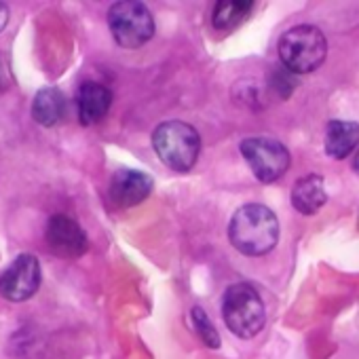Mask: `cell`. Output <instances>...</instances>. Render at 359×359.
<instances>
[{"instance_id":"13","label":"cell","mask_w":359,"mask_h":359,"mask_svg":"<svg viewBox=\"0 0 359 359\" xmlns=\"http://www.w3.org/2000/svg\"><path fill=\"white\" fill-rule=\"evenodd\" d=\"M66 114V97L57 87H45L32 102V116L43 127L57 125Z\"/></svg>"},{"instance_id":"3","label":"cell","mask_w":359,"mask_h":359,"mask_svg":"<svg viewBox=\"0 0 359 359\" xmlns=\"http://www.w3.org/2000/svg\"><path fill=\"white\" fill-rule=\"evenodd\" d=\"M156 156L173 171H189L199 158L201 137L197 129L184 121H165L152 133Z\"/></svg>"},{"instance_id":"5","label":"cell","mask_w":359,"mask_h":359,"mask_svg":"<svg viewBox=\"0 0 359 359\" xmlns=\"http://www.w3.org/2000/svg\"><path fill=\"white\" fill-rule=\"evenodd\" d=\"M108 28L123 49H137L154 36V18L144 3L121 0L108 11Z\"/></svg>"},{"instance_id":"16","label":"cell","mask_w":359,"mask_h":359,"mask_svg":"<svg viewBox=\"0 0 359 359\" xmlns=\"http://www.w3.org/2000/svg\"><path fill=\"white\" fill-rule=\"evenodd\" d=\"M271 83L279 91L281 97H287V95H292L294 87H296V74L290 72L287 68H281V70H275V79Z\"/></svg>"},{"instance_id":"6","label":"cell","mask_w":359,"mask_h":359,"mask_svg":"<svg viewBox=\"0 0 359 359\" xmlns=\"http://www.w3.org/2000/svg\"><path fill=\"white\" fill-rule=\"evenodd\" d=\"M243 158L248 161L252 173L260 180V182L269 184L279 180L292 163V156L287 152V148L273 137H245L239 146Z\"/></svg>"},{"instance_id":"15","label":"cell","mask_w":359,"mask_h":359,"mask_svg":"<svg viewBox=\"0 0 359 359\" xmlns=\"http://www.w3.org/2000/svg\"><path fill=\"white\" fill-rule=\"evenodd\" d=\"M191 321H193V327L197 330L199 338L210 346V348H218L220 346V336L212 323V319L208 317V313L201 309V306H193L191 311Z\"/></svg>"},{"instance_id":"14","label":"cell","mask_w":359,"mask_h":359,"mask_svg":"<svg viewBox=\"0 0 359 359\" xmlns=\"http://www.w3.org/2000/svg\"><path fill=\"white\" fill-rule=\"evenodd\" d=\"M254 3L252 0H220L214 7L212 13V24L218 30H229V28H237L243 20H248V15L254 11Z\"/></svg>"},{"instance_id":"11","label":"cell","mask_w":359,"mask_h":359,"mask_svg":"<svg viewBox=\"0 0 359 359\" xmlns=\"http://www.w3.org/2000/svg\"><path fill=\"white\" fill-rule=\"evenodd\" d=\"M325 201H327L325 182L317 173L302 175L292 189V205L304 216L317 214L325 205Z\"/></svg>"},{"instance_id":"4","label":"cell","mask_w":359,"mask_h":359,"mask_svg":"<svg viewBox=\"0 0 359 359\" xmlns=\"http://www.w3.org/2000/svg\"><path fill=\"white\" fill-rule=\"evenodd\" d=\"M222 317L226 327L239 338H254L266 321V309L250 283H233L222 296Z\"/></svg>"},{"instance_id":"8","label":"cell","mask_w":359,"mask_h":359,"mask_svg":"<svg viewBox=\"0 0 359 359\" xmlns=\"http://www.w3.org/2000/svg\"><path fill=\"white\" fill-rule=\"evenodd\" d=\"M45 237L51 252L62 258H79L87 252L89 245L81 224L66 214H55L49 218Z\"/></svg>"},{"instance_id":"1","label":"cell","mask_w":359,"mask_h":359,"mask_svg":"<svg viewBox=\"0 0 359 359\" xmlns=\"http://www.w3.org/2000/svg\"><path fill=\"white\" fill-rule=\"evenodd\" d=\"M229 239L245 256H264L279 241V220L266 205L248 203L235 212L229 224Z\"/></svg>"},{"instance_id":"17","label":"cell","mask_w":359,"mask_h":359,"mask_svg":"<svg viewBox=\"0 0 359 359\" xmlns=\"http://www.w3.org/2000/svg\"><path fill=\"white\" fill-rule=\"evenodd\" d=\"M11 85V76L7 72V66L3 64V60H0V91H7Z\"/></svg>"},{"instance_id":"18","label":"cell","mask_w":359,"mask_h":359,"mask_svg":"<svg viewBox=\"0 0 359 359\" xmlns=\"http://www.w3.org/2000/svg\"><path fill=\"white\" fill-rule=\"evenodd\" d=\"M7 22H9V9H7V5L0 3V32L7 28Z\"/></svg>"},{"instance_id":"2","label":"cell","mask_w":359,"mask_h":359,"mask_svg":"<svg viewBox=\"0 0 359 359\" xmlns=\"http://www.w3.org/2000/svg\"><path fill=\"white\" fill-rule=\"evenodd\" d=\"M277 51L283 68L294 74H309L325 62L327 41L317 26L300 24L281 34Z\"/></svg>"},{"instance_id":"10","label":"cell","mask_w":359,"mask_h":359,"mask_svg":"<svg viewBox=\"0 0 359 359\" xmlns=\"http://www.w3.org/2000/svg\"><path fill=\"white\" fill-rule=\"evenodd\" d=\"M112 104V91L95 81H87L81 85L76 95L79 106V118L83 125H97L110 110Z\"/></svg>"},{"instance_id":"19","label":"cell","mask_w":359,"mask_h":359,"mask_svg":"<svg viewBox=\"0 0 359 359\" xmlns=\"http://www.w3.org/2000/svg\"><path fill=\"white\" fill-rule=\"evenodd\" d=\"M353 171L359 175V150H357V154H355V158H353Z\"/></svg>"},{"instance_id":"7","label":"cell","mask_w":359,"mask_h":359,"mask_svg":"<svg viewBox=\"0 0 359 359\" xmlns=\"http://www.w3.org/2000/svg\"><path fill=\"white\" fill-rule=\"evenodd\" d=\"M41 277L39 258L32 254H22L0 275V296L11 302H24L39 292Z\"/></svg>"},{"instance_id":"12","label":"cell","mask_w":359,"mask_h":359,"mask_svg":"<svg viewBox=\"0 0 359 359\" xmlns=\"http://www.w3.org/2000/svg\"><path fill=\"white\" fill-rule=\"evenodd\" d=\"M323 146L332 158H346L359 146V125L353 121H330L325 125Z\"/></svg>"},{"instance_id":"9","label":"cell","mask_w":359,"mask_h":359,"mask_svg":"<svg viewBox=\"0 0 359 359\" xmlns=\"http://www.w3.org/2000/svg\"><path fill=\"white\" fill-rule=\"evenodd\" d=\"M152 187H154V182L146 171L123 167V169L114 171V175L110 180L108 195L114 205L133 208L148 199V195L152 193Z\"/></svg>"}]
</instances>
